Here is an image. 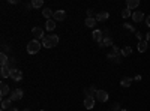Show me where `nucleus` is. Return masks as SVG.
<instances>
[{"label":"nucleus","mask_w":150,"mask_h":111,"mask_svg":"<svg viewBox=\"0 0 150 111\" xmlns=\"http://www.w3.org/2000/svg\"><path fill=\"white\" fill-rule=\"evenodd\" d=\"M12 102H14V101H12V99H3L2 101V110H11L12 107Z\"/></svg>","instance_id":"obj_19"},{"label":"nucleus","mask_w":150,"mask_h":111,"mask_svg":"<svg viewBox=\"0 0 150 111\" xmlns=\"http://www.w3.org/2000/svg\"><path fill=\"white\" fill-rule=\"evenodd\" d=\"M59 36L57 35H48L42 39V47L44 48H54L57 44H59Z\"/></svg>","instance_id":"obj_1"},{"label":"nucleus","mask_w":150,"mask_h":111,"mask_svg":"<svg viewBox=\"0 0 150 111\" xmlns=\"http://www.w3.org/2000/svg\"><path fill=\"white\" fill-rule=\"evenodd\" d=\"M11 5H18V0H9Z\"/></svg>","instance_id":"obj_35"},{"label":"nucleus","mask_w":150,"mask_h":111,"mask_svg":"<svg viewBox=\"0 0 150 111\" xmlns=\"http://www.w3.org/2000/svg\"><path fill=\"white\" fill-rule=\"evenodd\" d=\"M23 111H30V108H24Z\"/></svg>","instance_id":"obj_38"},{"label":"nucleus","mask_w":150,"mask_h":111,"mask_svg":"<svg viewBox=\"0 0 150 111\" xmlns=\"http://www.w3.org/2000/svg\"><path fill=\"white\" fill-rule=\"evenodd\" d=\"M120 111H129V110H120Z\"/></svg>","instance_id":"obj_39"},{"label":"nucleus","mask_w":150,"mask_h":111,"mask_svg":"<svg viewBox=\"0 0 150 111\" xmlns=\"http://www.w3.org/2000/svg\"><path fill=\"white\" fill-rule=\"evenodd\" d=\"M8 93H9V86L2 83V86H0V96H6Z\"/></svg>","instance_id":"obj_21"},{"label":"nucleus","mask_w":150,"mask_h":111,"mask_svg":"<svg viewBox=\"0 0 150 111\" xmlns=\"http://www.w3.org/2000/svg\"><path fill=\"white\" fill-rule=\"evenodd\" d=\"M9 111H20V110H18V108H11Z\"/></svg>","instance_id":"obj_37"},{"label":"nucleus","mask_w":150,"mask_h":111,"mask_svg":"<svg viewBox=\"0 0 150 111\" xmlns=\"http://www.w3.org/2000/svg\"><path fill=\"white\" fill-rule=\"evenodd\" d=\"M96 18H86V21H84V24H86V26L87 27H90V29H93L95 26H96Z\"/></svg>","instance_id":"obj_18"},{"label":"nucleus","mask_w":150,"mask_h":111,"mask_svg":"<svg viewBox=\"0 0 150 111\" xmlns=\"http://www.w3.org/2000/svg\"><path fill=\"white\" fill-rule=\"evenodd\" d=\"M95 18H96L98 23H102V21H107L110 18V14H108V12H98Z\"/></svg>","instance_id":"obj_12"},{"label":"nucleus","mask_w":150,"mask_h":111,"mask_svg":"<svg viewBox=\"0 0 150 111\" xmlns=\"http://www.w3.org/2000/svg\"><path fill=\"white\" fill-rule=\"evenodd\" d=\"M107 59H108L110 62H112V63H117V65H119L120 62H122V59H120V54H116V53H112V51L107 54Z\"/></svg>","instance_id":"obj_10"},{"label":"nucleus","mask_w":150,"mask_h":111,"mask_svg":"<svg viewBox=\"0 0 150 111\" xmlns=\"http://www.w3.org/2000/svg\"><path fill=\"white\" fill-rule=\"evenodd\" d=\"M41 47H42V42L33 39V41H30V42L27 44V53H29V54H36V53H39Z\"/></svg>","instance_id":"obj_2"},{"label":"nucleus","mask_w":150,"mask_h":111,"mask_svg":"<svg viewBox=\"0 0 150 111\" xmlns=\"http://www.w3.org/2000/svg\"><path fill=\"white\" fill-rule=\"evenodd\" d=\"M2 53H5V54L11 53V47H9V45H6V44H3V45H2Z\"/></svg>","instance_id":"obj_30"},{"label":"nucleus","mask_w":150,"mask_h":111,"mask_svg":"<svg viewBox=\"0 0 150 111\" xmlns=\"http://www.w3.org/2000/svg\"><path fill=\"white\" fill-rule=\"evenodd\" d=\"M111 111H120V105L119 104H114V105H112V110Z\"/></svg>","instance_id":"obj_31"},{"label":"nucleus","mask_w":150,"mask_h":111,"mask_svg":"<svg viewBox=\"0 0 150 111\" xmlns=\"http://www.w3.org/2000/svg\"><path fill=\"white\" fill-rule=\"evenodd\" d=\"M45 29L48 30V32H53L54 29H56V21L51 18V20H47V23H45Z\"/></svg>","instance_id":"obj_15"},{"label":"nucleus","mask_w":150,"mask_h":111,"mask_svg":"<svg viewBox=\"0 0 150 111\" xmlns=\"http://www.w3.org/2000/svg\"><path fill=\"white\" fill-rule=\"evenodd\" d=\"M8 62H9L8 54H5V53L0 54V65H2V66H8Z\"/></svg>","instance_id":"obj_22"},{"label":"nucleus","mask_w":150,"mask_h":111,"mask_svg":"<svg viewBox=\"0 0 150 111\" xmlns=\"http://www.w3.org/2000/svg\"><path fill=\"white\" fill-rule=\"evenodd\" d=\"M42 6H44V2H42V0H32V8L39 9V8H42Z\"/></svg>","instance_id":"obj_25"},{"label":"nucleus","mask_w":150,"mask_h":111,"mask_svg":"<svg viewBox=\"0 0 150 111\" xmlns=\"http://www.w3.org/2000/svg\"><path fill=\"white\" fill-rule=\"evenodd\" d=\"M95 99L98 102H107L108 101V93L105 90H98L96 95H95Z\"/></svg>","instance_id":"obj_4"},{"label":"nucleus","mask_w":150,"mask_h":111,"mask_svg":"<svg viewBox=\"0 0 150 111\" xmlns=\"http://www.w3.org/2000/svg\"><path fill=\"white\" fill-rule=\"evenodd\" d=\"M122 17H123V18H129V17H132V12H131V9L125 8V9L122 11Z\"/></svg>","instance_id":"obj_26"},{"label":"nucleus","mask_w":150,"mask_h":111,"mask_svg":"<svg viewBox=\"0 0 150 111\" xmlns=\"http://www.w3.org/2000/svg\"><path fill=\"white\" fill-rule=\"evenodd\" d=\"M95 104H96V99H95V98H92V96L84 98V108L92 110V108H95Z\"/></svg>","instance_id":"obj_9"},{"label":"nucleus","mask_w":150,"mask_h":111,"mask_svg":"<svg viewBox=\"0 0 150 111\" xmlns=\"http://www.w3.org/2000/svg\"><path fill=\"white\" fill-rule=\"evenodd\" d=\"M96 92H98V89L95 87V86H92V87H89V89H86V90H84V96H86V98H89V96L95 98Z\"/></svg>","instance_id":"obj_13"},{"label":"nucleus","mask_w":150,"mask_h":111,"mask_svg":"<svg viewBox=\"0 0 150 111\" xmlns=\"http://www.w3.org/2000/svg\"><path fill=\"white\" fill-rule=\"evenodd\" d=\"M137 50L140 53H146L147 51V41H140L138 45H137Z\"/></svg>","instance_id":"obj_17"},{"label":"nucleus","mask_w":150,"mask_h":111,"mask_svg":"<svg viewBox=\"0 0 150 111\" xmlns=\"http://www.w3.org/2000/svg\"><path fill=\"white\" fill-rule=\"evenodd\" d=\"M42 15H44L47 20H51V17L54 15V12H53L51 9H50V8H45V9L42 11Z\"/></svg>","instance_id":"obj_20"},{"label":"nucleus","mask_w":150,"mask_h":111,"mask_svg":"<svg viewBox=\"0 0 150 111\" xmlns=\"http://www.w3.org/2000/svg\"><path fill=\"white\" fill-rule=\"evenodd\" d=\"M120 54H122L123 57H128V56H131V54H132V48H131V47H125V48H122Z\"/></svg>","instance_id":"obj_24"},{"label":"nucleus","mask_w":150,"mask_h":111,"mask_svg":"<svg viewBox=\"0 0 150 111\" xmlns=\"http://www.w3.org/2000/svg\"><path fill=\"white\" fill-rule=\"evenodd\" d=\"M123 27L126 29V30H129V32H135V33H137L135 27H134V26H131V24H128V23H125V24H123Z\"/></svg>","instance_id":"obj_29"},{"label":"nucleus","mask_w":150,"mask_h":111,"mask_svg":"<svg viewBox=\"0 0 150 111\" xmlns=\"http://www.w3.org/2000/svg\"><path fill=\"white\" fill-rule=\"evenodd\" d=\"M140 6V0H128L126 2V8L128 9H135Z\"/></svg>","instance_id":"obj_16"},{"label":"nucleus","mask_w":150,"mask_h":111,"mask_svg":"<svg viewBox=\"0 0 150 111\" xmlns=\"http://www.w3.org/2000/svg\"><path fill=\"white\" fill-rule=\"evenodd\" d=\"M23 96H24V92H23L21 89H15V90H12V92H11L9 99H12V101H21V99H23Z\"/></svg>","instance_id":"obj_3"},{"label":"nucleus","mask_w":150,"mask_h":111,"mask_svg":"<svg viewBox=\"0 0 150 111\" xmlns=\"http://www.w3.org/2000/svg\"><path fill=\"white\" fill-rule=\"evenodd\" d=\"M102 42H104L105 47H112V38H111V36H105Z\"/></svg>","instance_id":"obj_27"},{"label":"nucleus","mask_w":150,"mask_h":111,"mask_svg":"<svg viewBox=\"0 0 150 111\" xmlns=\"http://www.w3.org/2000/svg\"><path fill=\"white\" fill-rule=\"evenodd\" d=\"M11 78L14 80V81H21L23 80V72L17 68H12L11 69Z\"/></svg>","instance_id":"obj_7"},{"label":"nucleus","mask_w":150,"mask_h":111,"mask_svg":"<svg viewBox=\"0 0 150 111\" xmlns=\"http://www.w3.org/2000/svg\"><path fill=\"white\" fill-rule=\"evenodd\" d=\"M15 63H17V59H15V57H11V59H9V62H8V68H9V69H12V68L15 66Z\"/></svg>","instance_id":"obj_28"},{"label":"nucleus","mask_w":150,"mask_h":111,"mask_svg":"<svg viewBox=\"0 0 150 111\" xmlns=\"http://www.w3.org/2000/svg\"><path fill=\"white\" fill-rule=\"evenodd\" d=\"M135 35H137V38H138V42H140V41H143V35H141V32H137Z\"/></svg>","instance_id":"obj_33"},{"label":"nucleus","mask_w":150,"mask_h":111,"mask_svg":"<svg viewBox=\"0 0 150 111\" xmlns=\"http://www.w3.org/2000/svg\"><path fill=\"white\" fill-rule=\"evenodd\" d=\"M112 53H116V54H120V51H119L117 45H112Z\"/></svg>","instance_id":"obj_32"},{"label":"nucleus","mask_w":150,"mask_h":111,"mask_svg":"<svg viewBox=\"0 0 150 111\" xmlns=\"http://www.w3.org/2000/svg\"><path fill=\"white\" fill-rule=\"evenodd\" d=\"M146 26H147V27H150V15H147V17H146Z\"/></svg>","instance_id":"obj_34"},{"label":"nucleus","mask_w":150,"mask_h":111,"mask_svg":"<svg viewBox=\"0 0 150 111\" xmlns=\"http://www.w3.org/2000/svg\"><path fill=\"white\" fill-rule=\"evenodd\" d=\"M131 84H132V80H131L129 77H125V78H122V81H120L122 87H129Z\"/></svg>","instance_id":"obj_23"},{"label":"nucleus","mask_w":150,"mask_h":111,"mask_svg":"<svg viewBox=\"0 0 150 111\" xmlns=\"http://www.w3.org/2000/svg\"><path fill=\"white\" fill-rule=\"evenodd\" d=\"M41 111H44V110H41Z\"/></svg>","instance_id":"obj_40"},{"label":"nucleus","mask_w":150,"mask_h":111,"mask_svg":"<svg viewBox=\"0 0 150 111\" xmlns=\"http://www.w3.org/2000/svg\"><path fill=\"white\" fill-rule=\"evenodd\" d=\"M146 41H150V32L146 35Z\"/></svg>","instance_id":"obj_36"},{"label":"nucleus","mask_w":150,"mask_h":111,"mask_svg":"<svg viewBox=\"0 0 150 111\" xmlns=\"http://www.w3.org/2000/svg\"><path fill=\"white\" fill-rule=\"evenodd\" d=\"M32 35L35 36L36 41H39V39H44V38H45V36H44V29H42V27H33V29H32Z\"/></svg>","instance_id":"obj_6"},{"label":"nucleus","mask_w":150,"mask_h":111,"mask_svg":"<svg viewBox=\"0 0 150 111\" xmlns=\"http://www.w3.org/2000/svg\"><path fill=\"white\" fill-rule=\"evenodd\" d=\"M0 75H2V78H11V69L8 66H2V69H0Z\"/></svg>","instance_id":"obj_14"},{"label":"nucleus","mask_w":150,"mask_h":111,"mask_svg":"<svg viewBox=\"0 0 150 111\" xmlns=\"http://www.w3.org/2000/svg\"><path fill=\"white\" fill-rule=\"evenodd\" d=\"M132 20H134V23H141L144 20V14L141 11H135V12H132Z\"/></svg>","instance_id":"obj_11"},{"label":"nucleus","mask_w":150,"mask_h":111,"mask_svg":"<svg viewBox=\"0 0 150 111\" xmlns=\"http://www.w3.org/2000/svg\"><path fill=\"white\" fill-rule=\"evenodd\" d=\"M53 20H54L56 23H57V21H65V20H66V11H63V9L56 11L54 15H53Z\"/></svg>","instance_id":"obj_5"},{"label":"nucleus","mask_w":150,"mask_h":111,"mask_svg":"<svg viewBox=\"0 0 150 111\" xmlns=\"http://www.w3.org/2000/svg\"><path fill=\"white\" fill-rule=\"evenodd\" d=\"M92 38H93V41L95 42H98V44H101L102 41H104V32L102 30H93V33H92Z\"/></svg>","instance_id":"obj_8"}]
</instances>
